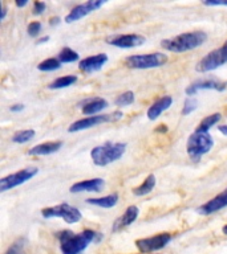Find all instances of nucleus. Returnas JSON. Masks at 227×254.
Masks as SVG:
<instances>
[{"mask_svg":"<svg viewBox=\"0 0 227 254\" xmlns=\"http://www.w3.org/2000/svg\"><path fill=\"white\" fill-rule=\"evenodd\" d=\"M227 87V81H221L218 78H206V79H198L195 82L190 83L186 87V95L193 97L198 93L199 90H217V91H223L226 90Z\"/></svg>","mask_w":227,"mask_h":254,"instance_id":"f8f14e48","label":"nucleus"},{"mask_svg":"<svg viewBox=\"0 0 227 254\" xmlns=\"http://www.w3.org/2000/svg\"><path fill=\"white\" fill-rule=\"evenodd\" d=\"M48 40H49V36H44L43 39L37 40V44H44V43H47Z\"/></svg>","mask_w":227,"mask_h":254,"instance_id":"58836bf2","label":"nucleus"},{"mask_svg":"<svg viewBox=\"0 0 227 254\" xmlns=\"http://www.w3.org/2000/svg\"><path fill=\"white\" fill-rule=\"evenodd\" d=\"M108 56L105 53H99V55L89 56L87 59L80 61L79 69L84 73H93L103 69V66L108 63Z\"/></svg>","mask_w":227,"mask_h":254,"instance_id":"2eb2a0df","label":"nucleus"},{"mask_svg":"<svg viewBox=\"0 0 227 254\" xmlns=\"http://www.w3.org/2000/svg\"><path fill=\"white\" fill-rule=\"evenodd\" d=\"M23 109H24L23 105H13V106H11L9 110H11L12 113H19V111H21Z\"/></svg>","mask_w":227,"mask_h":254,"instance_id":"72a5a7b5","label":"nucleus"},{"mask_svg":"<svg viewBox=\"0 0 227 254\" xmlns=\"http://www.w3.org/2000/svg\"><path fill=\"white\" fill-rule=\"evenodd\" d=\"M27 4H28L27 0H17V1H16V5H17V7H19V8L25 7Z\"/></svg>","mask_w":227,"mask_h":254,"instance_id":"f704fd0d","label":"nucleus"},{"mask_svg":"<svg viewBox=\"0 0 227 254\" xmlns=\"http://www.w3.org/2000/svg\"><path fill=\"white\" fill-rule=\"evenodd\" d=\"M173 105V97L171 95H163L162 98L157 99L149 109H147V118L150 121H155L163 111H166Z\"/></svg>","mask_w":227,"mask_h":254,"instance_id":"a211bd4d","label":"nucleus"},{"mask_svg":"<svg viewBox=\"0 0 227 254\" xmlns=\"http://www.w3.org/2000/svg\"><path fill=\"white\" fill-rule=\"evenodd\" d=\"M122 118V113L121 111H114L112 114H101V115H92V117H87V118L79 119L75 123H72L68 131L69 132H76V131L85 130V128H91L93 126H99L103 123L107 122H114L118 119Z\"/></svg>","mask_w":227,"mask_h":254,"instance_id":"6e6552de","label":"nucleus"},{"mask_svg":"<svg viewBox=\"0 0 227 254\" xmlns=\"http://www.w3.org/2000/svg\"><path fill=\"white\" fill-rule=\"evenodd\" d=\"M59 23H60V17H52L51 21H49L51 25H57Z\"/></svg>","mask_w":227,"mask_h":254,"instance_id":"e433bc0d","label":"nucleus"},{"mask_svg":"<svg viewBox=\"0 0 227 254\" xmlns=\"http://www.w3.org/2000/svg\"><path fill=\"white\" fill-rule=\"evenodd\" d=\"M59 60L61 64L75 63V61H79V53L73 51V49H71L69 47H65L60 51Z\"/></svg>","mask_w":227,"mask_h":254,"instance_id":"b1692460","label":"nucleus"},{"mask_svg":"<svg viewBox=\"0 0 227 254\" xmlns=\"http://www.w3.org/2000/svg\"><path fill=\"white\" fill-rule=\"evenodd\" d=\"M61 147H63V142L61 140H57V142H45L32 147L31 150L28 151V154L33 155V156H44V155H51L53 152H57Z\"/></svg>","mask_w":227,"mask_h":254,"instance_id":"6ab92c4d","label":"nucleus"},{"mask_svg":"<svg viewBox=\"0 0 227 254\" xmlns=\"http://www.w3.org/2000/svg\"><path fill=\"white\" fill-rule=\"evenodd\" d=\"M35 130H32V128H29V130H19L12 135L11 139L13 143H20L21 144V143L29 142L35 136Z\"/></svg>","mask_w":227,"mask_h":254,"instance_id":"bb28decb","label":"nucleus"},{"mask_svg":"<svg viewBox=\"0 0 227 254\" xmlns=\"http://www.w3.org/2000/svg\"><path fill=\"white\" fill-rule=\"evenodd\" d=\"M138 213H139V209L135 205L127 206L126 210L123 212L122 216L117 218V220L113 222L112 230L115 233V232H119V230L125 229L126 226L131 225V224L137 220V217H138Z\"/></svg>","mask_w":227,"mask_h":254,"instance_id":"f3484780","label":"nucleus"},{"mask_svg":"<svg viewBox=\"0 0 227 254\" xmlns=\"http://www.w3.org/2000/svg\"><path fill=\"white\" fill-rule=\"evenodd\" d=\"M222 232H223V233H225V234H226V236H227V225H225V226H223Z\"/></svg>","mask_w":227,"mask_h":254,"instance_id":"ea45409f","label":"nucleus"},{"mask_svg":"<svg viewBox=\"0 0 227 254\" xmlns=\"http://www.w3.org/2000/svg\"><path fill=\"white\" fill-rule=\"evenodd\" d=\"M154 187H155V176L154 175H149V176L143 180V183L141 184V186L133 188V193H134L135 196H145V194L150 193Z\"/></svg>","mask_w":227,"mask_h":254,"instance_id":"4be33fe9","label":"nucleus"},{"mask_svg":"<svg viewBox=\"0 0 227 254\" xmlns=\"http://www.w3.org/2000/svg\"><path fill=\"white\" fill-rule=\"evenodd\" d=\"M105 187V180L101 178L89 179V180H83V182L75 183L69 188L72 193H79V192H101Z\"/></svg>","mask_w":227,"mask_h":254,"instance_id":"dca6fc26","label":"nucleus"},{"mask_svg":"<svg viewBox=\"0 0 227 254\" xmlns=\"http://www.w3.org/2000/svg\"><path fill=\"white\" fill-rule=\"evenodd\" d=\"M171 234L163 232V233L155 234V236H151V237L146 238H139V240H135V246L137 249L141 252V253H153V252H157V250L162 249L167 244H170L171 241Z\"/></svg>","mask_w":227,"mask_h":254,"instance_id":"9d476101","label":"nucleus"},{"mask_svg":"<svg viewBox=\"0 0 227 254\" xmlns=\"http://www.w3.org/2000/svg\"><path fill=\"white\" fill-rule=\"evenodd\" d=\"M146 41L145 36L138 35V33H129V35H118L113 36L111 39H108V44H111L113 47L117 48H135L143 45V43Z\"/></svg>","mask_w":227,"mask_h":254,"instance_id":"ddd939ff","label":"nucleus"},{"mask_svg":"<svg viewBox=\"0 0 227 254\" xmlns=\"http://www.w3.org/2000/svg\"><path fill=\"white\" fill-rule=\"evenodd\" d=\"M39 172V168L36 167H28V168H23V170L17 171L15 174L8 175L4 178L0 179V192H5L12 188H15L17 186H21L28 180H31L32 178H35Z\"/></svg>","mask_w":227,"mask_h":254,"instance_id":"1a4fd4ad","label":"nucleus"},{"mask_svg":"<svg viewBox=\"0 0 227 254\" xmlns=\"http://www.w3.org/2000/svg\"><path fill=\"white\" fill-rule=\"evenodd\" d=\"M77 81V77L76 75H64V77H59L56 78L53 82L49 85V89H64V87H68L76 83Z\"/></svg>","mask_w":227,"mask_h":254,"instance_id":"393cba45","label":"nucleus"},{"mask_svg":"<svg viewBox=\"0 0 227 254\" xmlns=\"http://www.w3.org/2000/svg\"><path fill=\"white\" fill-rule=\"evenodd\" d=\"M40 31H41V23H39V21H32V23L28 24L27 32L31 37H35V36L39 35Z\"/></svg>","mask_w":227,"mask_h":254,"instance_id":"7c9ffc66","label":"nucleus"},{"mask_svg":"<svg viewBox=\"0 0 227 254\" xmlns=\"http://www.w3.org/2000/svg\"><path fill=\"white\" fill-rule=\"evenodd\" d=\"M63 64L60 63L59 59H55V57H52V59H47L41 61V63L37 65V69L40 71H55L57 69L61 67Z\"/></svg>","mask_w":227,"mask_h":254,"instance_id":"a878e982","label":"nucleus"},{"mask_svg":"<svg viewBox=\"0 0 227 254\" xmlns=\"http://www.w3.org/2000/svg\"><path fill=\"white\" fill-rule=\"evenodd\" d=\"M45 8H47V4L44 1H35L33 3V13L35 15H41L45 11Z\"/></svg>","mask_w":227,"mask_h":254,"instance_id":"2f4dec72","label":"nucleus"},{"mask_svg":"<svg viewBox=\"0 0 227 254\" xmlns=\"http://www.w3.org/2000/svg\"><path fill=\"white\" fill-rule=\"evenodd\" d=\"M207 33L203 31H194L181 33V35L171 37V39L162 40L161 47L165 51L174 52V53H183V52L193 51L195 48L201 47L206 43Z\"/></svg>","mask_w":227,"mask_h":254,"instance_id":"f03ea898","label":"nucleus"},{"mask_svg":"<svg viewBox=\"0 0 227 254\" xmlns=\"http://www.w3.org/2000/svg\"><path fill=\"white\" fill-rule=\"evenodd\" d=\"M24 246H25V240H24V238H17V240L8 248V250L4 254H23Z\"/></svg>","mask_w":227,"mask_h":254,"instance_id":"c85d7f7f","label":"nucleus"},{"mask_svg":"<svg viewBox=\"0 0 227 254\" xmlns=\"http://www.w3.org/2000/svg\"><path fill=\"white\" fill-rule=\"evenodd\" d=\"M167 57L165 53H147V55H133L126 57L125 63L129 67L133 69H151V67L162 66L167 63Z\"/></svg>","mask_w":227,"mask_h":254,"instance_id":"39448f33","label":"nucleus"},{"mask_svg":"<svg viewBox=\"0 0 227 254\" xmlns=\"http://www.w3.org/2000/svg\"><path fill=\"white\" fill-rule=\"evenodd\" d=\"M108 107V101L104 98H91L87 99L83 106V114L85 115H97V113L103 111Z\"/></svg>","mask_w":227,"mask_h":254,"instance_id":"aec40b11","label":"nucleus"},{"mask_svg":"<svg viewBox=\"0 0 227 254\" xmlns=\"http://www.w3.org/2000/svg\"><path fill=\"white\" fill-rule=\"evenodd\" d=\"M203 4L209 7H227V1L225 0H209V1H203Z\"/></svg>","mask_w":227,"mask_h":254,"instance_id":"473e14b6","label":"nucleus"},{"mask_svg":"<svg viewBox=\"0 0 227 254\" xmlns=\"http://www.w3.org/2000/svg\"><path fill=\"white\" fill-rule=\"evenodd\" d=\"M41 216L44 218H52V217H60L63 218L67 224H76L81 220V212L77 208L69 205L67 202L59 204L55 206H48L41 209Z\"/></svg>","mask_w":227,"mask_h":254,"instance_id":"0eeeda50","label":"nucleus"},{"mask_svg":"<svg viewBox=\"0 0 227 254\" xmlns=\"http://www.w3.org/2000/svg\"><path fill=\"white\" fill-rule=\"evenodd\" d=\"M134 102V93L133 91H125L115 98L114 103L118 106H129Z\"/></svg>","mask_w":227,"mask_h":254,"instance_id":"cd10ccee","label":"nucleus"},{"mask_svg":"<svg viewBox=\"0 0 227 254\" xmlns=\"http://www.w3.org/2000/svg\"><path fill=\"white\" fill-rule=\"evenodd\" d=\"M198 107V101L194 98V97H189L186 98L185 103H183V109H182V115H189L191 114L193 111Z\"/></svg>","mask_w":227,"mask_h":254,"instance_id":"c756f323","label":"nucleus"},{"mask_svg":"<svg viewBox=\"0 0 227 254\" xmlns=\"http://www.w3.org/2000/svg\"><path fill=\"white\" fill-rule=\"evenodd\" d=\"M213 146H214V139L209 132L195 130L187 140V155L190 156L191 160L198 162L203 155H206L213 148Z\"/></svg>","mask_w":227,"mask_h":254,"instance_id":"20e7f679","label":"nucleus"},{"mask_svg":"<svg viewBox=\"0 0 227 254\" xmlns=\"http://www.w3.org/2000/svg\"><path fill=\"white\" fill-rule=\"evenodd\" d=\"M125 150H126L125 143L107 142L101 144V146L95 147L91 151V158L96 166L105 167L122 158V155L125 154Z\"/></svg>","mask_w":227,"mask_h":254,"instance_id":"7ed1b4c3","label":"nucleus"},{"mask_svg":"<svg viewBox=\"0 0 227 254\" xmlns=\"http://www.w3.org/2000/svg\"><path fill=\"white\" fill-rule=\"evenodd\" d=\"M97 232L85 229L75 234L72 230H63L57 234L60 241V250L63 254H81L89 244L97 238Z\"/></svg>","mask_w":227,"mask_h":254,"instance_id":"f257e3e1","label":"nucleus"},{"mask_svg":"<svg viewBox=\"0 0 227 254\" xmlns=\"http://www.w3.org/2000/svg\"><path fill=\"white\" fill-rule=\"evenodd\" d=\"M218 131H219V132H222L223 135H226V136H227V125H223V126H219V127H218Z\"/></svg>","mask_w":227,"mask_h":254,"instance_id":"c9c22d12","label":"nucleus"},{"mask_svg":"<svg viewBox=\"0 0 227 254\" xmlns=\"http://www.w3.org/2000/svg\"><path fill=\"white\" fill-rule=\"evenodd\" d=\"M227 64V40L222 47L211 51L209 55L203 57L195 66V70L199 73H209L215 69H218L222 65Z\"/></svg>","mask_w":227,"mask_h":254,"instance_id":"423d86ee","label":"nucleus"},{"mask_svg":"<svg viewBox=\"0 0 227 254\" xmlns=\"http://www.w3.org/2000/svg\"><path fill=\"white\" fill-rule=\"evenodd\" d=\"M104 4H105L104 0H89V1L79 4V5H76L75 8H72L71 12L65 16V23H75L77 20L83 19V17H85L87 15L92 13L93 11H97L99 8L103 7Z\"/></svg>","mask_w":227,"mask_h":254,"instance_id":"9b49d317","label":"nucleus"},{"mask_svg":"<svg viewBox=\"0 0 227 254\" xmlns=\"http://www.w3.org/2000/svg\"><path fill=\"white\" fill-rule=\"evenodd\" d=\"M221 118H222V115H221V113H214V114L207 115L206 118L201 121V123H199L198 127H197V131H202V132H209V130H210L211 127L215 126V125H217V123H218L219 121H221Z\"/></svg>","mask_w":227,"mask_h":254,"instance_id":"5701e85b","label":"nucleus"},{"mask_svg":"<svg viewBox=\"0 0 227 254\" xmlns=\"http://www.w3.org/2000/svg\"><path fill=\"white\" fill-rule=\"evenodd\" d=\"M87 202L88 204H92V205L101 206V208H113L118 202V194L112 193L108 194V196H104V197L88 198Z\"/></svg>","mask_w":227,"mask_h":254,"instance_id":"412c9836","label":"nucleus"},{"mask_svg":"<svg viewBox=\"0 0 227 254\" xmlns=\"http://www.w3.org/2000/svg\"><path fill=\"white\" fill-rule=\"evenodd\" d=\"M5 15H7V8L1 7V15H0V20H4Z\"/></svg>","mask_w":227,"mask_h":254,"instance_id":"4c0bfd02","label":"nucleus"},{"mask_svg":"<svg viewBox=\"0 0 227 254\" xmlns=\"http://www.w3.org/2000/svg\"><path fill=\"white\" fill-rule=\"evenodd\" d=\"M223 208H227V188L219 194H217L215 197H213L211 200L205 202L203 205L197 208V212L199 214L207 216V214L215 213V212H218V210L223 209Z\"/></svg>","mask_w":227,"mask_h":254,"instance_id":"4468645a","label":"nucleus"}]
</instances>
